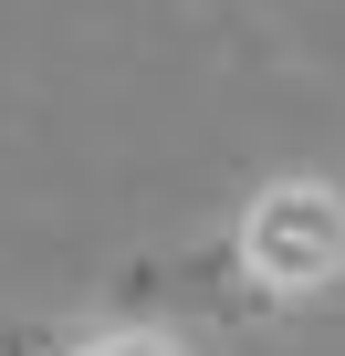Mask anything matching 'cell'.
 Returning a JSON list of instances; mask_svg holds the SVG:
<instances>
[{"label": "cell", "instance_id": "obj_2", "mask_svg": "<svg viewBox=\"0 0 345 356\" xmlns=\"http://www.w3.org/2000/svg\"><path fill=\"white\" fill-rule=\"evenodd\" d=\"M115 356H157V346H115Z\"/></svg>", "mask_w": 345, "mask_h": 356}, {"label": "cell", "instance_id": "obj_1", "mask_svg": "<svg viewBox=\"0 0 345 356\" xmlns=\"http://www.w3.org/2000/svg\"><path fill=\"white\" fill-rule=\"evenodd\" d=\"M241 252H251V273H262V283H283V293L335 283V273H345V210H335L324 189H272V200L251 210Z\"/></svg>", "mask_w": 345, "mask_h": 356}]
</instances>
